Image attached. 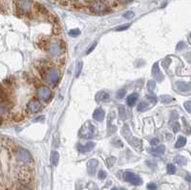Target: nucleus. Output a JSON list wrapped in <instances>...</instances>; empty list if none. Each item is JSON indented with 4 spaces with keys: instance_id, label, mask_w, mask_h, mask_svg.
I'll use <instances>...</instances> for the list:
<instances>
[{
    "instance_id": "1",
    "label": "nucleus",
    "mask_w": 191,
    "mask_h": 190,
    "mask_svg": "<svg viewBox=\"0 0 191 190\" xmlns=\"http://www.w3.org/2000/svg\"><path fill=\"white\" fill-rule=\"evenodd\" d=\"M121 134L126 139L127 142H128L130 145H132V147H133L135 150L139 151V152H140V151L143 150V142H141V140L135 138L132 136L131 131L127 124L123 125V127L121 129Z\"/></svg>"
},
{
    "instance_id": "2",
    "label": "nucleus",
    "mask_w": 191,
    "mask_h": 190,
    "mask_svg": "<svg viewBox=\"0 0 191 190\" xmlns=\"http://www.w3.org/2000/svg\"><path fill=\"white\" fill-rule=\"evenodd\" d=\"M40 74L43 77V79L48 82V83H56L58 79H59L58 72L55 68L46 67L40 71Z\"/></svg>"
},
{
    "instance_id": "3",
    "label": "nucleus",
    "mask_w": 191,
    "mask_h": 190,
    "mask_svg": "<svg viewBox=\"0 0 191 190\" xmlns=\"http://www.w3.org/2000/svg\"><path fill=\"white\" fill-rule=\"evenodd\" d=\"M16 159L18 162L23 164L29 165L33 162V159H32L30 152L23 147H17V149L16 151Z\"/></svg>"
},
{
    "instance_id": "4",
    "label": "nucleus",
    "mask_w": 191,
    "mask_h": 190,
    "mask_svg": "<svg viewBox=\"0 0 191 190\" xmlns=\"http://www.w3.org/2000/svg\"><path fill=\"white\" fill-rule=\"evenodd\" d=\"M89 8L95 13H103L109 10L107 5L101 0H93V1L90 2Z\"/></svg>"
},
{
    "instance_id": "5",
    "label": "nucleus",
    "mask_w": 191,
    "mask_h": 190,
    "mask_svg": "<svg viewBox=\"0 0 191 190\" xmlns=\"http://www.w3.org/2000/svg\"><path fill=\"white\" fill-rule=\"evenodd\" d=\"M94 132H95V128L94 126H93V124L91 122H86L81 127L78 135H80V137L82 139L89 140L94 136Z\"/></svg>"
},
{
    "instance_id": "6",
    "label": "nucleus",
    "mask_w": 191,
    "mask_h": 190,
    "mask_svg": "<svg viewBox=\"0 0 191 190\" xmlns=\"http://www.w3.org/2000/svg\"><path fill=\"white\" fill-rule=\"evenodd\" d=\"M32 3H33V0H16L17 12H19L21 14L28 13L30 11Z\"/></svg>"
},
{
    "instance_id": "7",
    "label": "nucleus",
    "mask_w": 191,
    "mask_h": 190,
    "mask_svg": "<svg viewBox=\"0 0 191 190\" xmlns=\"http://www.w3.org/2000/svg\"><path fill=\"white\" fill-rule=\"evenodd\" d=\"M123 178L126 182L132 183L133 186H140V184L143 183V180H141V178L132 172H125L123 175Z\"/></svg>"
},
{
    "instance_id": "8",
    "label": "nucleus",
    "mask_w": 191,
    "mask_h": 190,
    "mask_svg": "<svg viewBox=\"0 0 191 190\" xmlns=\"http://www.w3.org/2000/svg\"><path fill=\"white\" fill-rule=\"evenodd\" d=\"M37 96L42 100H48L51 97V90L48 86L40 85L37 87Z\"/></svg>"
},
{
    "instance_id": "9",
    "label": "nucleus",
    "mask_w": 191,
    "mask_h": 190,
    "mask_svg": "<svg viewBox=\"0 0 191 190\" xmlns=\"http://www.w3.org/2000/svg\"><path fill=\"white\" fill-rule=\"evenodd\" d=\"M41 107H42V104L38 99H32L27 105L28 110L32 112V113H37L38 111H40Z\"/></svg>"
},
{
    "instance_id": "10",
    "label": "nucleus",
    "mask_w": 191,
    "mask_h": 190,
    "mask_svg": "<svg viewBox=\"0 0 191 190\" xmlns=\"http://www.w3.org/2000/svg\"><path fill=\"white\" fill-rule=\"evenodd\" d=\"M152 76L154 79H156L158 81H163L164 80V75L161 74V72L160 70V67H159V63L156 62L155 64L152 67Z\"/></svg>"
},
{
    "instance_id": "11",
    "label": "nucleus",
    "mask_w": 191,
    "mask_h": 190,
    "mask_svg": "<svg viewBox=\"0 0 191 190\" xmlns=\"http://www.w3.org/2000/svg\"><path fill=\"white\" fill-rule=\"evenodd\" d=\"M96 146L95 142H87L85 145H81V144H77V149L81 153H86V152H90L91 150L94 149V147Z\"/></svg>"
},
{
    "instance_id": "12",
    "label": "nucleus",
    "mask_w": 191,
    "mask_h": 190,
    "mask_svg": "<svg viewBox=\"0 0 191 190\" xmlns=\"http://www.w3.org/2000/svg\"><path fill=\"white\" fill-rule=\"evenodd\" d=\"M97 164H99V163H97V160H95V159L90 160L89 162H88V163H87L88 173H89L90 175H94V174L96 173V170H97Z\"/></svg>"
},
{
    "instance_id": "13",
    "label": "nucleus",
    "mask_w": 191,
    "mask_h": 190,
    "mask_svg": "<svg viewBox=\"0 0 191 190\" xmlns=\"http://www.w3.org/2000/svg\"><path fill=\"white\" fill-rule=\"evenodd\" d=\"M60 53V45L57 42H52L50 46V53L53 56H56Z\"/></svg>"
},
{
    "instance_id": "14",
    "label": "nucleus",
    "mask_w": 191,
    "mask_h": 190,
    "mask_svg": "<svg viewBox=\"0 0 191 190\" xmlns=\"http://www.w3.org/2000/svg\"><path fill=\"white\" fill-rule=\"evenodd\" d=\"M93 117H94V119L97 121H102L104 119V117H105V113L103 109L101 108H97L95 110L94 114H93Z\"/></svg>"
},
{
    "instance_id": "15",
    "label": "nucleus",
    "mask_w": 191,
    "mask_h": 190,
    "mask_svg": "<svg viewBox=\"0 0 191 190\" xmlns=\"http://www.w3.org/2000/svg\"><path fill=\"white\" fill-rule=\"evenodd\" d=\"M138 97H139V96H138V94H137V93H133V94H131V95H129L128 96H127L126 102H127V104H128V106H130V107L134 106L137 99H138Z\"/></svg>"
},
{
    "instance_id": "16",
    "label": "nucleus",
    "mask_w": 191,
    "mask_h": 190,
    "mask_svg": "<svg viewBox=\"0 0 191 190\" xmlns=\"http://www.w3.org/2000/svg\"><path fill=\"white\" fill-rule=\"evenodd\" d=\"M150 152L155 156H161V155H164V152H165V146L164 145H159V146H157V147L153 148Z\"/></svg>"
},
{
    "instance_id": "17",
    "label": "nucleus",
    "mask_w": 191,
    "mask_h": 190,
    "mask_svg": "<svg viewBox=\"0 0 191 190\" xmlns=\"http://www.w3.org/2000/svg\"><path fill=\"white\" fill-rule=\"evenodd\" d=\"M97 101H104L109 99V94L106 93V92H99L96 96Z\"/></svg>"
},
{
    "instance_id": "18",
    "label": "nucleus",
    "mask_w": 191,
    "mask_h": 190,
    "mask_svg": "<svg viewBox=\"0 0 191 190\" xmlns=\"http://www.w3.org/2000/svg\"><path fill=\"white\" fill-rule=\"evenodd\" d=\"M51 163L53 165H57L58 162H59V154H58L56 151H53V152L51 153Z\"/></svg>"
},
{
    "instance_id": "19",
    "label": "nucleus",
    "mask_w": 191,
    "mask_h": 190,
    "mask_svg": "<svg viewBox=\"0 0 191 190\" xmlns=\"http://www.w3.org/2000/svg\"><path fill=\"white\" fill-rule=\"evenodd\" d=\"M185 144H187V139H185L184 137H180L177 140V142L175 143V148H181L183 147V146H184Z\"/></svg>"
},
{
    "instance_id": "20",
    "label": "nucleus",
    "mask_w": 191,
    "mask_h": 190,
    "mask_svg": "<svg viewBox=\"0 0 191 190\" xmlns=\"http://www.w3.org/2000/svg\"><path fill=\"white\" fill-rule=\"evenodd\" d=\"M176 86H177V88L180 91H182V92H185V91H187L189 89L187 83H185V82H180L179 81V82L176 83Z\"/></svg>"
},
{
    "instance_id": "21",
    "label": "nucleus",
    "mask_w": 191,
    "mask_h": 190,
    "mask_svg": "<svg viewBox=\"0 0 191 190\" xmlns=\"http://www.w3.org/2000/svg\"><path fill=\"white\" fill-rule=\"evenodd\" d=\"M174 162L179 165H184L187 163V159L183 156H177V157L174 158Z\"/></svg>"
},
{
    "instance_id": "22",
    "label": "nucleus",
    "mask_w": 191,
    "mask_h": 190,
    "mask_svg": "<svg viewBox=\"0 0 191 190\" xmlns=\"http://www.w3.org/2000/svg\"><path fill=\"white\" fill-rule=\"evenodd\" d=\"M35 8H36V12L40 13H42V14H45V13H48V12H47V9H46L45 7H44V6H42L41 4H38V3L35 4Z\"/></svg>"
},
{
    "instance_id": "23",
    "label": "nucleus",
    "mask_w": 191,
    "mask_h": 190,
    "mask_svg": "<svg viewBox=\"0 0 191 190\" xmlns=\"http://www.w3.org/2000/svg\"><path fill=\"white\" fill-rule=\"evenodd\" d=\"M119 114H120V119H122V120H125L126 119V111H125V108L124 106H120L119 107Z\"/></svg>"
},
{
    "instance_id": "24",
    "label": "nucleus",
    "mask_w": 191,
    "mask_h": 190,
    "mask_svg": "<svg viewBox=\"0 0 191 190\" xmlns=\"http://www.w3.org/2000/svg\"><path fill=\"white\" fill-rule=\"evenodd\" d=\"M115 163H116V158L115 157H109V158H107V160H106V164H107V166H108V167H112L115 164Z\"/></svg>"
},
{
    "instance_id": "25",
    "label": "nucleus",
    "mask_w": 191,
    "mask_h": 190,
    "mask_svg": "<svg viewBox=\"0 0 191 190\" xmlns=\"http://www.w3.org/2000/svg\"><path fill=\"white\" fill-rule=\"evenodd\" d=\"M147 107H148V103H147V102L143 101V102H140V103L138 105V111L143 112L145 109H147Z\"/></svg>"
},
{
    "instance_id": "26",
    "label": "nucleus",
    "mask_w": 191,
    "mask_h": 190,
    "mask_svg": "<svg viewBox=\"0 0 191 190\" xmlns=\"http://www.w3.org/2000/svg\"><path fill=\"white\" fill-rule=\"evenodd\" d=\"M68 33H69V36H72V37H77L80 35V31L78 30V29H73V30L69 31Z\"/></svg>"
},
{
    "instance_id": "27",
    "label": "nucleus",
    "mask_w": 191,
    "mask_h": 190,
    "mask_svg": "<svg viewBox=\"0 0 191 190\" xmlns=\"http://www.w3.org/2000/svg\"><path fill=\"white\" fill-rule=\"evenodd\" d=\"M156 88V82L154 80H149L147 82V89L149 92H153Z\"/></svg>"
},
{
    "instance_id": "28",
    "label": "nucleus",
    "mask_w": 191,
    "mask_h": 190,
    "mask_svg": "<svg viewBox=\"0 0 191 190\" xmlns=\"http://www.w3.org/2000/svg\"><path fill=\"white\" fill-rule=\"evenodd\" d=\"M167 173L169 174V175H173V174H175V172H176V167L174 166V165L172 164V163H169V164H167Z\"/></svg>"
},
{
    "instance_id": "29",
    "label": "nucleus",
    "mask_w": 191,
    "mask_h": 190,
    "mask_svg": "<svg viewBox=\"0 0 191 190\" xmlns=\"http://www.w3.org/2000/svg\"><path fill=\"white\" fill-rule=\"evenodd\" d=\"M82 66H83L82 62H80V61L77 62V68H76V76H77V77L80 76V72H81V70H82Z\"/></svg>"
},
{
    "instance_id": "30",
    "label": "nucleus",
    "mask_w": 191,
    "mask_h": 190,
    "mask_svg": "<svg viewBox=\"0 0 191 190\" xmlns=\"http://www.w3.org/2000/svg\"><path fill=\"white\" fill-rule=\"evenodd\" d=\"M161 102H164V103H169L173 100L172 97H170L169 96H161Z\"/></svg>"
},
{
    "instance_id": "31",
    "label": "nucleus",
    "mask_w": 191,
    "mask_h": 190,
    "mask_svg": "<svg viewBox=\"0 0 191 190\" xmlns=\"http://www.w3.org/2000/svg\"><path fill=\"white\" fill-rule=\"evenodd\" d=\"M134 16H135L134 12H131V11L126 12V13L123 14V17H124V18H126V19H132Z\"/></svg>"
},
{
    "instance_id": "32",
    "label": "nucleus",
    "mask_w": 191,
    "mask_h": 190,
    "mask_svg": "<svg viewBox=\"0 0 191 190\" xmlns=\"http://www.w3.org/2000/svg\"><path fill=\"white\" fill-rule=\"evenodd\" d=\"M125 94H126V90H125V88H122V89H120L119 92H117V96L119 97V99H122V97H123V96H125Z\"/></svg>"
},
{
    "instance_id": "33",
    "label": "nucleus",
    "mask_w": 191,
    "mask_h": 190,
    "mask_svg": "<svg viewBox=\"0 0 191 190\" xmlns=\"http://www.w3.org/2000/svg\"><path fill=\"white\" fill-rule=\"evenodd\" d=\"M113 145H115L116 147H122V146H123V144H122V142H121V140H119V139H115L114 140H113Z\"/></svg>"
},
{
    "instance_id": "34",
    "label": "nucleus",
    "mask_w": 191,
    "mask_h": 190,
    "mask_svg": "<svg viewBox=\"0 0 191 190\" xmlns=\"http://www.w3.org/2000/svg\"><path fill=\"white\" fill-rule=\"evenodd\" d=\"M184 106V108L187 109V111L188 112V113H191V101H185Z\"/></svg>"
},
{
    "instance_id": "35",
    "label": "nucleus",
    "mask_w": 191,
    "mask_h": 190,
    "mask_svg": "<svg viewBox=\"0 0 191 190\" xmlns=\"http://www.w3.org/2000/svg\"><path fill=\"white\" fill-rule=\"evenodd\" d=\"M97 176H99V178L100 180H103V179L106 178V172L103 171V170H100L99 173H97Z\"/></svg>"
},
{
    "instance_id": "36",
    "label": "nucleus",
    "mask_w": 191,
    "mask_h": 190,
    "mask_svg": "<svg viewBox=\"0 0 191 190\" xmlns=\"http://www.w3.org/2000/svg\"><path fill=\"white\" fill-rule=\"evenodd\" d=\"M147 99H148L150 101H152L154 104L157 102V97H156V96H154V94H152V93H151L150 95H148V96H147Z\"/></svg>"
},
{
    "instance_id": "37",
    "label": "nucleus",
    "mask_w": 191,
    "mask_h": 190,
    "mask_svg": "<svg viewBox=\"0 0 191 190\" xmlns=\"http://www.w3.org/2000/svg\"><path fill=\"white\" fill-rule=\"evenodd\" d=\"M129 24H125V25H123V26H120V27H117V28H116V31H125L126 29H128L129 28Z\"/></svg>"
},
{
    "instance_id": "38",
    "label": "nucleus",
    "mask_w": 191,
    "mask_h": 190,
    "mask_svg": "<svg viewBox=\"0 0 191 190\" xmlns=\"http://www.w3.org/2000/svg\"><path fill=\"white\" fill-rule=\"evenodd\" d=\"M96 46H97V42H94V43H93V44L89 47V49L87 50V52H86L87 55H89L90 53H92L93 51H94V49L96 48Z\"/></svg>"
},
{
    "instance_id": "39",
    "label": "nucleus",
    "mask_w": 191,
    "mask_h": 190,
    "mask_svg": "<svg viewBox=\"0 0 191 190\" xmlns=\"http://www.w3.org/2000/svg\"><path fill=\"white\" fill-rule=\"evenodd\" d=\"M173 131L175 133H177L178 131L180 130V128H181V126H180V123H178V122H174V124H173Z\"/></svg>"
},
{
    "instance_id": "40",
    "label": "nucleus",
    "mask_w": 191,
    "mask_h": 190,
    "mask_svg": "<svg viewBox=\"0 0 191 190\" xmlns=\"http://www.w3.org/2000/svg\"><path fill=\"white\" fill-rule=\"evenodd\" d=\"M185 46H187V44H185V43L184 42V41H181L180 43H179V44L177 45V50H183V49L185 47Z\"/></svg>"
},
{
    "instance_id": "41",
    "label": "nucleus",
    "mask_w": 191,
    "mask_h": 190,
    "mask_svg": "<svg viewBox=\"0 0 191 190\" xmlns=\"http://www.w3.org/2000/svg\"><path fill=\"white\" fill-rule=\"evenodd\" d=\"M147 188H148L149 190H156L157 186H156L155 183H148V184H147Z\"/></svg>"
},
{
    "instance_id": "42",
    "label": "nucleus",
    "mask_w": 191,
    "mask_h": 190,
    "mask_svg": "<svg viewBox=\"0 0 191 190\" xmlns=\"http://www.w3.org/2000/svg\"><path fill=\"white\" fill-rule=\"evenodd\" d=\"M13 119L16 121H20V120L23 119V116L22 115H16V116L13 117Z\"/></svg>"
},
{
    "instance_id": "43",
    "label": "nucleus",
    "mask_w": 191,
    "mask_h": 190,
    "mask_svg": "<svg viewBox=\"0 0 191 190\" xmlns=\"http://www.w3.org/2000/svg\"><path fill=\"white\" fill-rule=\"evenodd\" d=\"M159 143V140L158 139H153V140H150V144L151 145H157V144H158Z\"/></svg>"
},
{
    "instance_id": "44",
    "label": "nucleus",
    "mask_w": 191,
    "mask_h": 190,
    "mask_svg": "<svg viewBox=\"0 0 191 190\" xmlns=\"http://www.w3.org/2000/svg\"><path fill=\"white\" fill-rule=\"evenodd\" d=\"M44 119V117H43V116H40V117H39V118L33 119V121H39V120H41V119Z\"/></svg>"
},
{
    "instance_id": "45",
    "label": "nucleus",
    "mask_w": 191,
    "mask_h": 190,
    "mask_svg": "<svg viewBox=\"0 0 191 190\" xmlns=\"http://www.w3.org/2000/svg\"><path fill=\"white\" fill-rule=\"evenodd\" d=\"M119 1H120V3H128V2L131 1V0H119Z\"/></svg>"
},
{
    "instance_id": "46",
    "label": "nucleus",
    "mask_w": 191,
    "mask_h": 190,
    "mask_svg": "<svg viewBox=\"0 0 191 190\" xmlns=\"http://www.w3.org/2000/svg\"><path fill=\"white\" fill-rule=\"evenodd\" d=\"M187 181L191 182V176H190V175H189V176H187Z\"/></svg>"
},
{
    "instance_id": "47",
    "label": "nucleus",
    "mask_w": 191,
    "mask_h": 190,
    "mask_svg": "<svg viewBox=\"0 0 191 190\" xmlns=\"http://www.w3.org/2000/svg\"><path fill=\"white\" fill-rule=\"evenodd\" d=\"M3 123V118L2 117H0V125H1Z\"/></svg>"
},
{
    "instance_id": "48",
    "label": "nucleus",
    "mask_w": 191,
    "mask_h": 190,
    "mask_svg": "<svg viewBox=\"0 0 191 190\" xmlns=\"http://www.w3.org/2000/svg\"><path fill=\"white\" fill-rule=\"evenodd\" d=\"M111 190H117V188H116V187H113Z\"/></svg>"
},
{
    "instance_id": "49",
    "label": "nucleus",
    "mask_w": 191,
    "mask_h": 190,
    "mask_svg": "<svg viewBox=\"0 0 191 190\" xmlns=\"http://www.w3.org/2000/svg\"><path fill=\"white\" fill-rule=\"evenodd\" d=\"M120 190H126V189H124V188H120Z\"/></svg>"
},
{
    "instance_id": "50",
    "label": "nucleus",
    "mask_w": 191,
    "mask_h": 190,
    "mask_svg": "<svg viewBox=\"0 0 191 190\" xmlns=\"http://www.w3.org/2000/svg\"><path fill=\"white\" fill-rule=\"evenodd\" d=\"M190 40H191V33H190Z\"/></svg>"
}]
</instances>
